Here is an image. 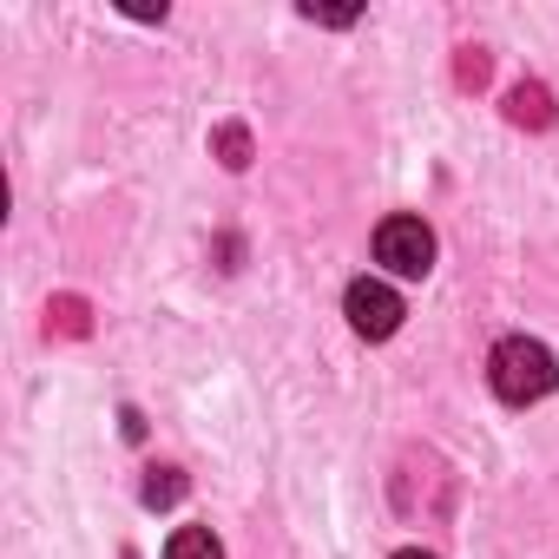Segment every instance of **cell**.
<instances>
[{"mask_svg":"<svg viewBox=\"0 0 559 559\" xmlns=\"http://www.w3.org/2000/svg\"><path fill=\"white\" fill-rule=\"evenodd\" d=\"M165 559H224V546H217L211 526H178V533L165 539Z\"/></svg>","mask_w":559,"mask_h":559,"instance_id":"cell-6","label":"cell"},{"mask_svg":"<svg viewBox=\"0 0 559 559\" xmlns=\"http://www.w3.org/2000/svg\"><path fill=\"white\" fill-rule=\"evenodd\" d=\"M487 382H493V395H500V402L526 408V402L552 395L559 362H552V349H546V343H533V336H507V343H493V356H487Z\"/></svg>","mask_w":559,"mask_h":559,"instance_id":"cell-1","label":"cell"},{"mask_svg":"<svg viewBox=\"0 0 559 559\" xmlns=\"http://www.w3.org/2000/svg\"><path fill=\"white\" fill-rule=\"evenodd\" d=\"M185 500V474L178 467H152L145 474V507H178Z\"/></svg>","mask_w":559,"mask_h":559,"instance_id":"cell-8","label":"cell"},{"mask_svg":"<svg viewBox=\"0 0 559 559\" xmlns=\"http://www.w3.org/2000/svg\"><path fill=\"white\" fill-rule=\"evenodd\" d=\"M343 310H349V330L356 336H369V343H382V336H395L402 330V297L389 290V284H376V276H356L349 284V297H343Z\"/></svg>","mask_w":559,"mask_h":559,"instance_id":"cell-3","label":"cell"},{"mask_svg":"<svg viewBox=\"0 0 559 559\" xmlns=\"http://www.w3.org/2000/svg\"><path fill=\"white\" fill-rule=\"evenodd\" d=\"M395 559H435V552H421V546H402V552H395Z\"/></svg>","mask_w":559,"mask_h":559,"instance_id":"cell-10","label":"cell"},{"mask_svg":"<svg viewBox=\"0 0 559 559\" xmlns=\"http://www.w3.org/2000/svg\"><path fill=\"white\" fill-rule=\"evenodd\" d=\"M507 126H520V132H546V126H552V93H546L539 80H520V86L507 93Z\"/></svg>","mask_w":559,"mask_h":559,"instance_id":"cell-4","label":"cell"},{"mask_svg":"<svg viewBox=\"0 0 559 559\" xmlns=\"http://www.w3.org/2000/svg\"><path fill=\"white\" fill-rule=\"evenodd\" d=\"M376 263L389 276H428L435 270V230L421 217H382L376 224Z\"/></svg>","mask_w":559,"mask_h":559,"instance_id":"cell-2","label":"cell"},{"mask_svg":"<svg viewBox=\"0 0 559 559\" xmlns=\"http://www.w3.org/2000/svg\"><path fill=\"white\" fill-rule=\"evenodd\" d=\"M211 145H217V158H224L230 171H243V165H250V132H243V126H217V139H211Z\"/></svg>","mask_w":559,"mask_h":559,"instance_id":"cell-9","label":"cell"},{"mask_svg":"<svg viewBox=\"0 0 559 559\" xmlns=\"http://www.w3.org/2000/svg\"><path fill=\"white\" fill-rule=\"evenodd\" d=\"M487 73H493V53H487V47H461V53H454V80H461L467 93H480Z\"/></svg>","mask_w":559,"mask_h":559,"instance_id":"cell-7","label":"cell"},{"mask_svg":"<svg viewBox=\"0 0 559 559\" xmlns=\"http://www.w3.org/2000/svg\"><path fill=\"white\" fill-rule=\"evenodd\" d=\"M47 336L86 343V336H93V304H86V297H53V304H47Z\"/></svg>","mask_w":559,"mask_h":559,"instance_id":"cell-5","label":"cell"}]
</instances>
